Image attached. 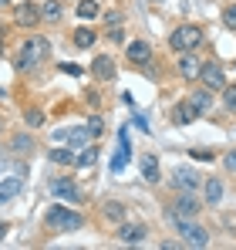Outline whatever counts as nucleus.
<instances>
[{"instance_id":"nucleus-6","label":"nucleus","mask_w":236,"mask_h":250,"mask_svg":"<svg viewBox=\"0 0 236 250\" xmlns=\"http://www.w3.org/2000/svg\"><path fill=\"white\" fill-rule=\"evenodd\" d=\"M169 179H172V186H176L179 193H196L199 186H202V179H199V172L193 166H176Z\"/></svg>"},{"instance_id":"nucleus-15","label":"nucleus","mask_w":236,"mask_h":250,"mask_svg":"<svg viewBox=\"0 0 236 250\" xmlns=\"http://www.w3.org/2000/svg\"><path fill=\"white\" fill-rule=\"evenodd\" d=\"M199 115H202V112L196 108V102H193V98H182V102L176 105V122H179V125H189V122H196Z\"/></svg>"},{"instance_id":"nucleus-5","label":"nucleus","mask_w":236,"mask_h":250,"mask_svg":"<svg viewBox=\"0 0 236 250\" xmlns=\"http://www.w3.org/2000/svg\"><path fill=\"white\" fill-rule=\"evenodd\" d=\"M165 213H169V220H172V223H179V220H196L199 203H196V196H193V193H182V196H176V203L165 209Z\"/></svg>"},{"instance_id":"nucleus-37","label":"nucleus","mask_w":236,"mask_h":250,"mask_svg":"<svg viewBox=\"0 0 236 250\" xmlns=\"http://www.w3.org/2000/svg\"><path fill=\"white\" fill-rule=\"evenodd\" d=\"M3 3H10V0H0V7H3Z\"/></svg>"},{"instance_id":"nucleus-10","label":"nucleus","mask_w":236,"mask_h":250,"mask_svg":"<svg viewBox=\"0 0 236 250\" xmlns=\"http://www.w3.org/2000/svg\"><path fill=\"white\" fill-rule=\"evenodd\" d=\"M179 75L189 78V82H196L199 75H202V61H199L193 51H182V54H179Z\"/></svg>"},{"instance_id":"nucleus-31","label":"nucleus","mask_w":236,"mask_h":250,"mask_svg":"<svg viewBox=\"0 0 236 250\" xmlns=\"http://www.w3.org/2000/svg\"><path fill=\"white\" fill-rule=\"evenodd\" d=\"M132 122H135V128H138V132H152V128H149V122H145V115H138V112L132 115Z\"/></svg>"},{"instance_id":"nucleus-1","label":"nucleus","mask_w":236,"mask_h":250,"mask_svg":"<svg viewBox=\"0 0 236 250\" xmlns=\"http://www.w3.org/2000/svg\"><path fill=\"white\" fill-rule=\"evenodd\" d=\"M47 51H51V44H47V38H27V41L20 44V51H17V71H31V68H38L40 61L47 58Z\"/></svg>"},{"instance_id":"nucleus-2","label":"nucleus","mask_w":236,"mask_h":250,"mask_svg":"<svg viewBox=\"0 0 236 250\" xmlns=\"http://www.w3.org/2000/svg\"><path fill=\"white\" fill-rule=\"evenodd\" d=\"M44 223H47V230H58V233H71V230H81L84 227V216H81L78 209H68V207H51L47 209V216H44Z\"/></svg>"},{"instance_id":"nucleus-12","label":"nucleus","mask_w":236,"mask_h":250,"mask_svg":"<svg viewBox=\"0 0 236 250\" xmlns=\"http://www.w3.org/2000/svg\"><path fill=\"white\" fill-rule=\"evenodd\" d=\"M91 75H95L98 82H112V78H115V61H112L108 54H98V58L91 61Z\"/></svg>"},{"instance_id":"nucleus-30","label":"nucleus","mask_w":236,"mask_h":250,"mask_svg":"<svg viewBox=\"0 0 236 250\" xmlns=\"http://www.w3.org/2000/svg\"><path fill=\"white\" fill-rule=\"evenodd\" d=\"M24 122L31 125V128H38V125H40V122H44V115H40L38 108H27V115H24Z\"/></svg>"},{"instance_id":"nucleus-23","label":"nucleus","mask_w":236,"mask_h":250,"mask_svg":"<svg viewBox=\"0 0 236 250\" xmlns=\"http://www.w3.org/2000/svg\"><path fill=\"white\" fill-rule=\"evenodd\" d=\"M95 41H98V34L91 27H78L75 31V47H95Z\"/></svg>"},{"instance_id":"nucleus-3","label":"nucleus","mask_w":236,"mask_h":250,"mask_svg":"<svg viewBox=\"0 0 236 250\" xmlns=\"http://www.w3.org/2000/svg\"><path fill=\"white\" fill-rule=\"evenodd\" d=\"M199 44H202V31H199L196 24H182V27H176L172 34H169V47L172 51H196Z\"/></svg>"},{"instance_id":"nucleus-8","label":"nucleus","mask_w":236,"mask_h":250,"mask_svg":"<svg viewBox=\"0 0 236 250\" xmlns=\"http://www.w3.org/2000/svg\"><path fill=\"white\" fill-rule=\"evenodd\" d=\"M40 21H44V14H40L38 3L24 0V3H17V7H14V24H20V27H38Z\"/></svg>"},{"instance_id":"nucleus-19","label":"nucleus","mask_w":236,"mask_h":250,"mask_svg":"<svg viewBox=\"0 0 236 250\" xmlns=\"http://www.w3.org/2000/svg\"><path fill=\"white\" fill-rule=\"evenodd\" d=\"M95 163H98V146H84L78 156H75V166L78 169H91Z\"/></svg>"},{"instance_id":"nucleus-18","label":"nucleus","mask_w":236,"mask_h":250,"mask_svg":"<svg viewBox=\"0 0 236 250\" xmlns=\"http://www.w3.org/2000/svg\"><path fill=\"white\" fill-rule=\"evenodd\" d=\"M202 189H206V203L209 207H216L223 200V183L219 179H202Z\"/></svg>"},{"instance_id":"nucleus-40","label":"nucleus","mask_w":236,"mask_h":250,"mask_svg":"<svg viewBox=\"0 0 236 250\" xmlns=\"http://www.w3.org/2000/svg\"><path fill=\"white\" fill-rule=\"evenodd\" d=\"M0 166H3V163H0Z\"/></svg>"},{"instance_id":"nucleus-26","label":"nucleus","mask_w":236,"mask_h":250,"mask_svg":"<svg viewBox=\"0 0 236 250\" xmlns=\"http://www.w3.org/2000/svg\"><path fill=\"white\" fill-rule=\"evenodd\" d=\"M223 102H226V112L236 115V84H226L223 88Z\"/></svg>"},{"instance_id":"nucleus-24","label":"nucleus","mask_w":236,"mask_h":250,"mask_svg":"<svg viewBox=\"0 0 236 250\" xmlns=\"http://www.w3.org/2000/svg\"><path fill=\"white\" fill-rule=\"evenodd\" d=\"M78 17L81 21H95L98 17V3L95 0H78Z\"/></svg>"},{"instance_id":"nucleus-14","label":"nucleus","mask_w":236,"mask_h":250,"mask_svg":"<svg viewBox=\"0 0 236 250\" xmlns=\"http://www.w3.org/2000/svg\"><path fill=\"white\" fill-rule=\"evenodd\" d=\"M125 54H128L132 64H149V61H152V47H149L145 41H132L128 47H125Z\"/></svg>"},{"instance_id":"nucleus-13","label":"nucleus","mask_w":236,"mask_h":250,"mask_svg":"<svg viewBox=\"0 0 236 250\" xmlns=\"http://www.w3.org/2000/svg\"><path fill=\"white\" fill-rule=\"evenodd\" d=\"M128 159H132V149H128V132L121 128V132H118V152H115V159H112V172H121V169L128 166Z\"/></svg>"},{"instance_id":"nucleus-21","label":"nucleus","mask_w":236,"mask_h":250,"mask_svg":"<svg viewBox=\"0 0 236 250\" xmlns=\"http://www.w3.org/2000/svg\"><path fill=\"white\" fill-rule=\"evenodd\" d=\"M101 213H105V220H108V223H125V207H121V203H105V207H101Z\"/></svg>"},{"instance_id":"nucleus-22","label":"nucleus","mask_w":236,"mask_h":250,"mask_svg":"<svg viewBox=\"0 0 236 250\" xmlns=\"http://www.w3.org/2000/svg\"><path fill=\"white\" fill-rule=\"evenodd\" d=\"M40 14H44V21H51V24H58L64 10H61V3H58V0H44V3H40Z\"/></svg>"},{"instance_id":"nucleus-33","label":"nucleus","mask_w":236,"mask_h":250,"mask_svg":"<svg viewBox=\"0 0 236 250\" xmlns=\"http://www.w3.org/2000/svg\"><path fill=\"white\" fill-rule=\"evenodd\" d=\"M61 71H64V75H75V78H78V75H84L78 64H61Z\"/></svg>"},{"instance_id":"nucleus-7","label":"nucleus","mask_w":236,"mask_h":250,"mask_svg":"<svg viewBox=\"0 0 236 250\" xmlns=\"http://www.w3.org/2000/svg\"><path fill=\"white\" fill-rule=\"evenodd\" d=\"M199 82L206 84L209 91H219V88H226V71H223V64L219 61H206L202 64V75H199Z\"/></svg>"},{"instance_id":"nucleus-34","label":"nucleus","mask_w":236,"mask_h":250,"mask_svg":"<svg viewBox=\"0 0 236 250\" xmlns=\"http://www.w3.org/2000/svg\"><path fill=\"white\" fill-rule=\"evenodd\" d=\"M223 163H226L230 172H236V149H233V152H226V159H223Z\"/></svg>"},{"instance_id":"nucleus-17","label":"nucleus","mask_w":236,"mask_h":250,"mask_svg":"<svg viewBox=\"0 0 236 250\" xmlns=\"http://www.w3.org/2000/svg\"><path fill=\"white\" fill-rule=\"evenodd\" d=\"M91 139H95V132H91L88 125H78V128H68V142H71V146H78V149H84V146H88Z\"/></svg>"},{"instance_id":"nucleus-11","label":"nucleus","mask_w":236,"mask_h":250,"mask_svg":"<svg viewBox=\"0 0 236 250\" xmlns=\"http://www.w3.org/2000/svg\"><path fill=\"white\" fill-rule=\"evenodd\" d=\"M145 233H149L145 223H118V240L121 244H142Z\"/></svg>"},{"instance_id":"nucleus-16","label":"nucleus","mask_w":236,"mask_h":250,"mask_svg":"<svg viewBox=\"0 0 236 250\" xmlns=\"http://www.w3.org/2000/svg\"><path fill=\"white\" fill-rule=\"evenodd\" d=\"M138 166H142V179H145V183H158V156H152V152L142 156Z\"/></svg>"},{"instance_id":"nucleus-39","label":"nucleus","mask_w":236,"mask_h":250,"mask_svg":"<svg viewBox=\"0 0 236 250\" xmlns=\"http://www.w3.org/2000/svg\"><path fill=\"white\" fill-rule=\"evenodd\" d=\"M0 54H3V47H0Z\"/></svg>"},{"instance_id":"nucleus-32","label":"nucleus","mask_w":236,"mask_h":250,"mask_svg":"<svg viewBox=\"0 0 236 250\" xmlns=\"http://www.w3.org/2000/svg\"><path fill=\"white\" fill-rule=\"evenodd\" d=\"M88 128L95 132V139H98V135L105 132V125H101V119H98V115H95V119H88Z\"/></svg>"},{"instance_id":"nucleus-28","label":"nucleus","mask_w":236,"mask_h":250,"mask_svg":"<svg viewBox=\"0 0 236 250\" xmlns=\"http://www.w3.org/2000/svg\"><path fill=\"white\" fill-rule=\"evenodd\" d=\"M14 149H17V152H27V149H34V139H31V135H17V139H14Z\"/></svg>"},{"instance_id":"nucleus-25","label":"nucleus","mask_w":236,"mask_h":250,"mask_svg":"<svg viewBox=\"0 0 236 250\" xmlns=\"http://www.w3.org/2000/svg\"><path fill=\"white\" fill-rule=\"evenodd\" d=\"M47 159H51V163H61V166H71V163H75V156H71L68 149H61V146H54V149L47 152Z\"/></svg>"},{"instance_id":"nucleus-29","label":"nucleus","mask_w":236,"mask_h":250,"mask_svg":"<svg viewBox=\"0 0 236 250\" xmlns=\"http://www.w3.org/2000/svg\"><path fill=\"white\" fill-rule=\"evenodd\" d=\"M223 24H226L230 31H236V3H230V7L223 10Z\"/></svg>"},{"instance_id":"nucleus-27","label":"nucleus","mask_w":236,"mask_h":250,"mask_svg":"<svg viewBox=\"0 0 236 250\" xmlns=\"http://www.w3.org/2000/svg\"><path fill=\"white\" fill-rule=\"evenodd\" d=\"M189 98L196 102V108H199V112H206V108L213 105V98H209V88H206V91H196V95H189Z\"/></svg>"},{"instance_id":"nucleus-38","label":"nucleus","mask_w":236,"mask_h":250,"mask_svg":"<svg viewBox=\"0 0 236 250\" xmlns=\"http://www.w3.org/2000/svg\"><path fill=\"white\" fill-rule=\"evenodd\" d=\"M152 3H162V0H152Z\"/></svg>"},{"instance_id":"nucleus-35","label":"nucleus","mask_w":236,"mask_h":250,"mask_svg":"<svg viewBox=\"0 0 236 250\" xmlns=\"http://www.w3.org/2000/svg\"><path fill=\"white\" fill-rule=\"evenodd\" d=\"M193 156H196L199 163H209V159H213V152H209V149H196V152H193Z\"/></svg>"},{"instance_id":"nucleus-4","label":"nucleus","mask_w":236,"mask_h":250,"mask_svg":"<svg viewBox=\"0 0 236 250\" xmlns=\"http://www.w3.org/2000/svg\"><path fill=\"white\" fill-rule=\"evenodd\" d=\"M179 227V237H182V244L186 247H209V230H202L199 223H193V220H179L176 223Z\"/></svg>"},{"instance_id":"nucleus-36","label":"nucleus","mask_w":236,"mask_h":250,"mask_svg":"<svg viewBox=\"0 0 236 250\" xmlns=\"http://www.w3.org/2000/svg\"><path fill=\"white\" fill-rule=\"evenodd\" d=\"M3 237H7V223H0V240H3Z\"/></svg>"},{"instance_id":"nucleus-20","label":"nucleus","mask_w":236,"mask_h":250,"mask_svg":"<svg viewBox=\"0 0 236 250\" xmlns=\"http://www.w3.org/2000/svg\"><path fill=\"white\" fill-rule=\"evenodd\" d=\"M17 193H20V179H17V176H10V179H3V183H0V203L14 200Z\"/></svg>"},{"instance_id":"nucleus-9","label":"nucleus","mask_w":236,"mask_h":250,"mask_svg":"<svg viewBox=\"0 0 236 250\" xmlns=\"http://www.w3.org/2000/svg\"><path fill=\"white\" fill-rule=\"evenodd\" d=\"M51 193H54L58 200H68V203H78L81 200V189L75 186V179H68V176L54 179V183H51Z\"/></svg>"}]
</instances>
